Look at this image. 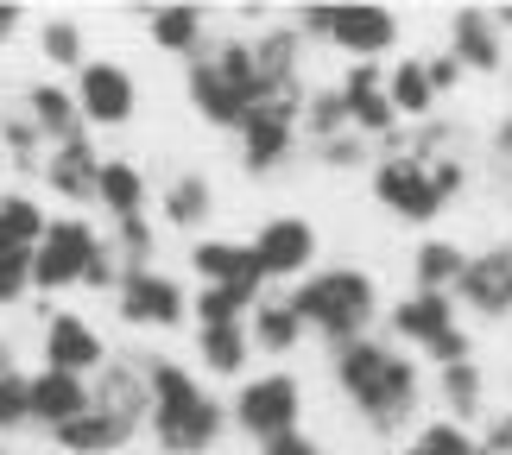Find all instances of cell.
<instances>
[{
	"instance_id": "cell-1",
	"label": "cell",
	"mask_w": 512,
	"mask_h": 455,
	"mask_svg": "<svg viewBox=\"0 0 512 455\" xmlns=\"http://www.w3.org/2000/svg\"><path fill=\"white\" fill-rule=\"evenodd\" d=\"M336 386L348 392V405L361 411L380 437L405 430L411 411H418V361L399 354L392 342H373V335L336 348Z\"/></svg>"
},
{
	"instance_id": "cell-2",
	"label": "cell",
	"mask_w": 512,
	"mask_h": 455,
	"mask_svg": "<svg viewBox=\"0 0 512 455\" xmlns=\"http://www.w3.org/2000/svg\"><path fill=\"white\" fill-rule=\"evenodd\" d=\"M146 380H152V418L146 424H152V437H159V449L203 455L215 437H222V405L196 386L190 367L159 361V367H146Z\"/></svg>"
},
{
	"instance_id": "cell-3",
	"label": "cell",
	"mask_w": 512,
	"mask_h": 455,
	"mask_svg": "<svg viewBox=\"0 0 512 455\" xmlns=\"http://www.w3.org/2000/svg\"><path fill=\"white\" fill-rule=\"evenodd\" d=\"M291 310H298L304 329H317L342 348V342H361L367 335L373 310H380V291H373V279L361 266H323L291 291Z\"/></svg>"
},
{
	"instance_id": "cell-4",
	"label": "cell",
	"mask_w": 512,
	"mask_h": 455,
	"mask_svg": "<svg viewBox=\"0 0 512 455\" xmlns=\"http://www.w3.org/2000/svg\"><path fill=\"white\" fill-rule=\"evenodd\" d=\"M190 108L203 114L209 127H234L241 133V121L253 108H260V70H253V45H222L215 57H196L190 64Z\"/></svg>"
},
{
	"instance_id": "cell-5",
	"label": "cell",
	"mask_w": 512,
	"mask_h": 455,
	"mask_svg": "<svg viewBox=\"0 0 512 455\" xmlns=\"http://www.w3.org/2000/svg\"><path fill=\"white\" fill-rule=\"evenodd\" d=\"M392 335L411 348H424L437 367H456V361H475V342L462 329V310L449 291H405L392 304Z\"/></svg>"
},
{
	"instance_id": "cell-6",
	"label": "cell",
	"mask_w": 512,
	"mask_h": 455,
	"mask_svg": "<svg viewBox=\"0 0 512 455\" xmlns=\"http://www.w3.org/2000/svg\"><path fill=\"white\" fill-rule=\"evenodd\" d=\"M298 32L329 38L354 64H380V51L399 45V13H386V7H317V13L298 19Z\"/></svg>"
},
{
	"instance_id": "cell-7",
	"label": "cell",
	"mask_w": 512,
	"mask_h": 455,
	"mask_svg": "<svg viewBox=\"0 0 512 455\" xmlns=\"http://www.w3.org/2000/svg\"><path fill=\"white\" fill-rule=\"evenodd\" d=\"M95 253H102V234H95L83 215H57V222L45 228V241H38V253H32V291L83 285Z\"/></svg>"
},
{
	"instance_id": "cell-8",
	"label": "cell",
	"mask_w": 512,
	"mask_h": 455,
	"mask_svg": "<svg viewBox=\"0 0 512 455\" xmlns=\"http://www.w3.org/2000/svg\"><path fill=\"white\" fill-rule=\"evenodd\" d=\"M298 411H304V386L291 380V373H260V380H247L234 392V424L260 443L291 437V430H298Z\"/></svg>"
},
{
	"instance_id": "cell-9",
	"label": "cell",
	"mask_w": 512,
	"mask_h": 455,
	"mask_svg": "<svg viewBox=\"0 0 512 455\" xmlns=\"http://www.w3.org/2000/svg\"><path fill=\"white\" fill-rule=\"evenodd\" d=\"M512 13H487V7H468L449 19V57L462 64V76H500L512 64Z\"/></svg>"
},
{
	"instance_id": "cell-10",
	"label": "cell",
	"mask_w": 512,
	"mask_h": 455,
	"mask_svg": "<svg viewBox=\"0 0 512 455\" xmlns=\"http://www.w3.org/2000/svg\"><path fill=\"white\" fill-rule=\"evenodd\" d=\"M114 304H121V323H133V329H177L190 298H184V285H177L171 272L140 266V272H121Z\"/></svg>"
},
{
	"instance_id": "cell-11",
	"label": "cell",
	"mask_w": 512,
	"mask_h": 455,
	"mask_svg": "<svg viewBox=\"0 0 512 455\" xmlns=\"http://www.w3.org/2000/svg\"><path fill=\"white\" fill-rule=\"evenodd\" d=\"M456 310L481 316V323H506L512 316V247H481L468 253L462 285H456Z\"/></svg>"
},
{
	"instance_id": "cell-12",
	"label": "cell",
	"mask_w": 512,
	"mask_h": 455,
	"mask_svg": "<svg viewBox=\"0 0 512 455\" xmlns=\"http://www.w3.org/2000/svg\"><path fill=\"white\" fill-rule=\"evenodd\" d=\"M304 102H260L241 121V165L247 171H279L291 158V140H298Z\"/></svg>"
},
{
	"instance_id": "cell-13",
	"label": "cell",
	"mask_w": 512,
	"mask_h": 455,
	"mask_svg": "<svg viewBox=\"0 0 512 455\" xmlns=\"http://www.w3.org/2000/svg\"><path fill=\"white\" fill-rule=\"evenodd\" d=\"M253 260H260V279H298V272L317 260V228L304 222V215H272L260 222L253 234Z\"/></svg>"
},
{
	"instance_id": "cell-14",
	"label": "cell",
	"mask_w": 512,
	"mask_h": 455,
	"mask_svg": "<svg viewBox=\"0 0 512 455\" xmlns=\"http://www.w3.org/2000/svg\"><path fill=\"white\" fill-rule=\"evenodd\" d=\"M76 114L95 127H127L133 121V70L108 64V57L83 64V76H76Z\"/></svg>"
},
{
	"instance_id": "cell-15",
	"label": "cell",
	"mask_w": 512,
	"mask_h": 455,
	"mask_svg": "<svg viewBox=\"0 0 512 455\" xmlns=\"http://www.w3.org/2000/svg\"><path fill=\"white\" fill-rule=\"evenodd\" d=\"M336 95H342L348 127L361 133V140H386V133L399 127V114H392V102H386V70L380 64H348Z\"/></svg>"
},
{
	"instance_id": "cell-16",
	"label": "cell",
	"mask_w": 512,
	"mask_h": 455,
	"mask_svg": "<svg viewBox=\"0 0 512 455\" xmlns=\"http://www.w3.org/2000/svg\"><path fill=\"white\" fill-rule=\"evenodd\" d=\"M45 367L51 373H76V380H83V373H95V367H108V348H102V335H95L83 316H51L45 323Z\"/></svg>"
},
{
	"instance_id": "cell-17",
	"label": "cell",
	"mask_w": 512,
	"mask_h": 455,
	"mask_svg": "<svg viewBox=\"0 0 512 455\" xmlns=\"http://www.w3.org/2000/svg\"><path fill=\"white\" fill-rule=\"evenodd\" d=\"M95 405V392L76 380V373H32V424H51V430H64L70 418H83V411Z\"/></svg>"
},
{
	"instance_id": "cell-18",
	"label": "cell",
	"mask_w": 512,
	"mask_h": 455,
	"mask_svg": "<svg viewBox=\"0 0 512 455\" xmlns=\"http://www.w3.org/2000/svg\"><path fill=\"white\" fill-rule=\"evenodd\" d=\"M45 177L57 196H70V203H89L95 184H102V158H95V146L76 133V140H57V152L45 158Z\"/></svg>"
},
{
	"instance_id": "cell-19",
	"label": "cell",
	"mask_w": 512,
	"mask_h": 455,
	"mask_svg": "<svg viewBox=\"0 0 512 455\" xmlns=\"http://www.w3.org/2000/svg\"><path fill=\"white\" fill-rule=\"evenodd\" d=\"M190 266H196V279H203V285H247V291L266 285L253 247H241V241H196L190 247Z\"/></svg>"
},
{
	"instance_id": "cell-20",
	"label": "cell",
	"mask_w": 512,
	"mask_h": 455,
	"mask_svg": "<svg viewBox=\"0 0 512 455\" xmlns=\"http://www.w3.org/2000/svg\"><path fill=\"white\" fill-rule=\"evenodd\" d=\"M386 102H392V114H399V121L411 114L418 127L430 121V114H437V102H443V95H437V83H430V64H424L418 51H411V57H399V64L386 70Z\"/></svg>"
},
{
	"instance_id": "cell-21",
	"label": "cell",
	"mask_w": 512,
	"mask_h": 455,
	"mask_svg": "<svg viewBox=\"0 0 512 455\" xmlns=\"http://www.w3.org/2000/svg\"><path fill=\"white\" fill-rule=\"evenodd\" d=\"M57 443H64L70 455H114V449H127L133 443V424L127 418H114V411H102V405H89L83 418H70L64 430H51Z\"/></svg>"
},
{
	"instance_id": "cell-22",
	"label": "cell",
	"mask_w": 512,
	"mask_h": 455,
	"mask_svg": "<svg viewBox=\"0 0 512 455\" xmlns=\"http://www.w3.org/2000/svg\"><path fill=\"white\" fill-rule=\"evenodd\" d=\"M462 266H468V253L456 241H443V234H430V241L411 253V291H449V298H456Z\"/></svg>"
},
{
	"instance_id": "cell-23",
	"label": "cell",
	"mask_w": 512,
	"mask_h": 455,
	"mask_svg": "<svg viewBox=\"0 0 512 455\" xmlns=\"http://www.w3.org/2000/svg\"><path fill=\"white\" fill-rule=\"evenodd\" d=\"M437 399H443V411H449L456 424L481 418V411H487V373H481V361L437 367Z\"/></svg>"
},
{
	"instance_id": "cell-24",
	"label": "cell",
	"mask_w": 512,
	"mask_h": 455,
	"mask_svg": "<svg viewBox=\"0 0 512 455\" xmlns=\"http://www.w3.org/2000/svg\"><path fill=\"white\" fill-rule=\"evenodd\" d=\"M95 203H108L114 222H133L146 209V171L127 165V158H102V184H95Z\"/></svg>"
},
{
	"instance_id": "cell-25",
	"label": "cell",
	"mask_w": 512,
	"mask_h": 455,
	"mask_svg": "<svg viewBox=\"0 0 512 455\" xmlns=\"http://www.w3.org/2000/svg\"><path fill=\"white\" fill-rule=\"evenodd\" d=\"M26 114H32V127L45 133V140H76V95L70 89H57V83H32L26 89Z\"/></svg>"
},
{
	"instance_id": "cell-26",
	"label": "cell",
	"mask_w": 512,
	"mask_h": 455,
	"mask_svg": "<svg viewBox=\"0 0 512 455\" xmlns=\"http://www.w3.org/2000/svg\"><path fill=\"white\" fill-rule=\"evenodd\" d=\"M247 335H253L266 354H291V348L304 342V323H298V310H291V298H272V304H253Z\"/></svg>"
},
{
	"instance_id": "cell-27",
	"label": "cell",
	"mask_w": 512,
	"mask_h": 455,
	"mask_svg": "<svg viewBox=\"0 0 512 455\" xmlns=\"http://www.w3.org/2000/svg\"><path fill=\"white\" fill-rule=\"evenodd\" d=\"M209 209H215V184H209L203 171L171 177V190H165V222H171V228H203Z\"/></svg>"
},
{
	"instance_id": "cell-28",
	"label": "cell",
	"mask_w": 512,
	"mask_h": 455,
	"mask_svg": "<svg viewBox=\"0 0 512 455\" xmlns=\"http://www.w3.org/2000/svg\"><path fill=\"white\" fill-rule=\"evenodd\" d=\"M196 354H203L209 373H241L253 354V335H247V323H209L196 335Z\"/></svg>"
},
{
	"instance_id": "cell-29",
	"label": "cell",
	"mask_w": 512,
	"mask_h": 455,
	"mask_svg": "<svg viewBox=\"0 0 512 455\" xmlns=\"http://www.w3.org/2000/svg\"><path fill=\"white\" fill-rule=\"evenodd\" d=\"M146 26H152V45H159V51H177V57H190V64L203 57V38H209V19L203 13L177 7V13H152Z\"/></svg>"
},
{
	"instance_id": "cell-30",
	"label": "cell",
	"mask_w": 512,
	"mask_h": 455,
	"mask_svg": "<svg viewBox=\"0 0 512 455\" xmlns=\"http://www.w3.org/2000/svg\"><path fill=\"white\" fill-rule=\"evenodd\" d=\"M399 455H481V437L468 424H456V418H437V424L411 430V443Z\"/></svg>"
},
{
	"instance_id": "cell-31",
	"label": "cell",
	"mask_w": 512,
	"mask_h": 455,
	"mask_svg": "<svg viewBox=\"0 0 512 455\" xmlns=\"http://www.w3.org/2000/svg\"><path fill=\"white\" fill-rule=\"evenodd\" d=\"M45 209L32 203V196H19V190H7L0 196V234H7L13 247H26V253H38V241H45Z\"/></svg>"
},
{
	"instance_id": "cell-32",
	"label": "cell",
	"mask_w": 512,
	"mask_h": 455,
	"mask_svg": "<svg viewBox=\"0 0 512 455\" xmlns=\"http://www.w3.org/2000/svg\"><path fill=\"white\" fill-rule=\"evenodd\" d=\"M253 304H260V291H247V285H203L196 316H203V329L209 323H247Z\"/></svg>"
},
{
	"instance_id": "cell-33",
	"label": "cell",
	"mask_w": 512,
	"mask_h": 455,
	"mask_svg": "<svg viewBox=\"0 0 512 455\" xmlns=\"http://www.w3.org/2000/svg\"><path fill=\"white\" fill-rule=\"evenodd\" d=\"M38 45H45L51 64H83V26H76V19H45Z\"/></svg>"
},
{
	"instance_id": "cell-34",
	"label": "cell",
	"mask_w": 512,
	"mask_h": 455,
	"mask_svg": "<svg viewBox=\"0 0 512 455\" xmlns=\"http://www.w3.org/2000/svg\"><path fill=\"white\" fill-rule=\"evenodd\" d=\"M19 424H32V380L7 373L0 380V430H19Z\"/></svg>"
},
{
	"instance_id": "cell-35",
	"label": "cell",
	"mask_w": 512,
	"mask_h": 455,
	"mask_svg": "<svg viewBox=\"0 0 512 455\" xmlns=\"http://www.w3.org/2000/svg\"><path fill=\"white\" fill-rule=\"evenodd\" d=\"M0 133H7V146L19 165H38V146H45V133L32 127V114H0Z\"/></svg>"
},
{
	"instance_id": "cell-36",
	"label": "cell",
	"mask_w": 512,
	"mask_h": 455,
	"mask_svg": "<svg viewBox=\"0 0 512 455\" xmlns=\"http://www.w3.org/2000/svg\"><path fill=\"white\" fill-rule=\"evenodd\" d=\"M32 291V253H7L0 260V304H19Z\"/></svg>"
},
{
	"instance_id": "cell-37",
	"label": "cell",
	"mask_w": 512,
	"mask_h": 455,
	"mask_svg": "<svg viewBox=\"0 0 512 455\" xmlns=\"http://www.w3.org/2000/svg\"><path fill=\"white\" fill-rule=\"evenodd\" d=\"M121 228V253L133 260V272L146 266V253H152V228H146V215H133V222H114Z\"/></svg>"
},
{
	"instance_id": "cell-38",
	"label": "cell",
	"mask_w": 512,
	"mask_h": 455,
	"mask_svg": "<svg viewBox=\"0 0 512 455\" xmlns=\"http://www.w3.org/2000/svg\"><path fill=\"white\" fill-rule=\"evenodd\" d=\"M481 455H512V411H500V418L481 430Z\"/></svg>"
},
{
	"instance_id": "cell-39",
	"label": "cell",
	"mask_w": 512,
	"mask_h": 455,
	"mask_svg": "<svg viewBox=\"0 0 512 455\" xmlns=\"http://www.w3.org/2000/svg\"><path fill=\"white\" fill-rule=\"evenodd\" d=\"M424 64H430V83H437V95H449V89L462 83V64H456V57H449V51H437V57H424Z\"/></svg>"
},
{
	"instance_id": "cell-40",
	"label": "cell",
	"mask_w": 512,
	"mask_h": 455,
	"mask_svg": "<svg viewBox=\"0 0 512 455\" xmlns=\"http://www.w3.org/2000/svg\"><path fill=\"white\" fill-rule=\"evenodd\" d=\"M329 165H361V133H342V140H323Z\"/></svg>"
},
{
	"instance_id": "cell-41",
	"label": "cell",
	"mask_w": 512,
	"mask_h": 455,
	"mask_svg": "<svg viewBox=\"0 0 512 455\" xmlns=\"http://www.w3.org/2000/svg\"><path fill=\"white\" fill-rule=\"evenodd\" d=\"M260 455H317V443H310L304 430H291V437H272V443H260Z\"/></svg>"
},
{
	"instance_id": "cell-42",
	"label": "cell",
	"mask_w": 512,
	"mask_h": 455,
	"mask_svg": "<svg viewBox=\"0 0 512 455\" xmlns=\"http://www.w3.org/2000/svg\"><path fill=\"white\" fill-rule=\"evenodd\" d=\"M494 152H500V158H506V165H512V114H506V121L494 127Z\"/></svg>"
},
{
	"instance_id": "cell-43",
	"label": "cell",
	"mask_w": 512,
	"mask_h": 455,
	"mask_svg": "<svg viewBox=\"0 0 512 455\" xmlns=\"http://www.w3.org/2000/svg\"><path fill=\"white\" fill-rule=\"evenodd\" d=\"M13 32H19V13H13V7H0V45H7Z\"/></svg>"
},
{
	"instance_id": "cell-44",
	"label": "cell",
	"mask_w": 512,
	"mask_h": 455,
	"mask_svg": "<svg viewBox=\"0 0 512 455\" xmlns=\"http://www.w3.org/2000/svg\"><path fill=\"white\" fill-rule=\"evenodd\" d=\"M7 373H13V354H7V342H0V380H7Z\"/></svg>"
},
{
	"instance_id": "cell-45",
	"label": "cell",
	"mask_w": 512,
	"mask_h": 455,
	"mask_svg": "<svg viewBox=\"0 0 512 455\" xmlns=\"http://www.w3.org/2000/svg\"><path fill=\"white\" fill-rule=\"evenodd\" d=\"M0 455H7V449H0Z\"/></svg>"
},
{
	"instance_id": "cell-46",
	"label": "cell",
	"mask_w": 512,
	"mask_h": 455,
	"mask_svg": "<svg viewBox=\"0 0 512 455\" xmlns=\"http://www.w3.org/2000/svg\"><path fill=\"white\" fill-rule=\"evenodd\" d=\"M506 70H512V64H506Z\"/></svg>"
}]
</instances>
